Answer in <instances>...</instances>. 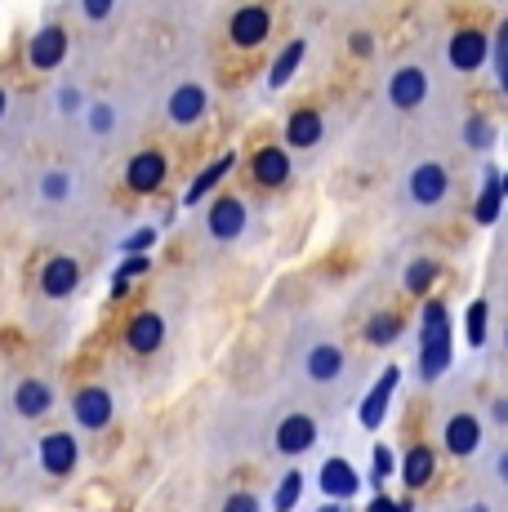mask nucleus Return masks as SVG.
Wrapping results in <instances>:
<instances>
[{"instance_id":"e433bc0d","label":"nucleus","mask_w":508,"mask_h":512,"mask_svg":"<svg viewBox=\"0 0 508 512\" xmlns=\"http://www.w3.org/2000/svg\"><path fill=\"white\" fill-rule=\"evenodd\" d=\"M76 5H81V18L90 27H103L116 14V0H76Z\"/></svg>"},{"instance_id":"37998d69","label":"nucleus","mask_w":508,"mask_h":512,"mask_svg":"<svg viewBox=\"0 0 508 512\" xmlns=\"http://www.w3.org/2000/svg\"><path fill=\"white\" fill-rule=\"evenodd\" d=\"M317 512H353V508H348V499H330V504H321Z\"/></svg>"},{"instance_id":"a211bd4d","label":"nucleus","mask_w":508,"mask_h":512,"mask_svg":"<svg viewBox=\"0 0 508 512\" xmlns=\"http://www.w3.org/2000/svg\"><path fill=\"white\" fill-rule=\"evenodd\" d=\"M9 410H14L18 419H27V423L45 419L54 410V388L45 379H18L14 392H9Z\"/></svg>"},{"instance_id":"2f4dec72","label":"nucleus","mask_w":508,"mask_h":512,"mask_svg":"<svg viewBox=\"0 0 508 512\" xmlns=\"http://www.w3.org/2000/svg\"><path fill=\"white\" fill-rule=\"evenodd\" d=\"M464 147H473V152H491L495 147V125L486 121V116H468L464 121Z\"/></svg>"},{"instance_id":"a19ab883","label":"nucleus","mask_w":508,"mask_h":512,"mask_svg":"<svg viewBox=\"0 0 508 512\" xmlns=\"http://www.w3.org/2000/svg\"><path fill=\"white\" fill-rule=\"evenodd\" d=\"M491 419L500 423V428H508V397H495L491 401Z\"/></svg>"},{"instance_id":"f704fd0d","label":"nucleus","mask_w":508,"mask_h":512,"mask_svg":"<svg viewBox=\"0 0 508 512\" xmlns=\"http://www.w3.org/2000/svg\"><path fill=\"white\" fill-rule=\"evenodd\" d=\"M143 272H148V254H130V259L121 263V268H116V281H112V299H121L125 290H130L134 285V277H143Z\"/></svg>"},{"instance_id":"aec40b11","label":"nucleus","mask_w":508,"mask_h":512,"mask_svg":"<svg viewBox=\"0 0 508 512\" xmlns=\"http://www.w3.org/2000/svg\"><path fill=\"white\" fill-rule=\"evenodd\" d=\"M281 139H286L290 152H312V147H321V139H326V121H321L317 107H295V112L286 116Z\"/></svg>"},{"instance_id":"4c0bfd02","label":"nucleus","mask_w":508,"mask_h":512,"mask_svg":"<svg viewBox=\"0 0 508 512\" xmlns=\"http://www.w3.org/2000/svg\"><path fill=\"white\" fill-rule=\"evenodd\" d=\"M263 504H259V495L254 490H232L228 499H223V508L219 512H259Z\"/></svg>"},{"instance_id":"c756f323","label":"nucleus","mask_w":508,"mask_h":512,"mask_svg":"<svg viewBox=\"0 0 508 512\" xmlns=\"http://www.w3.org/2000/svg\"><path fill=\"white\" fill-rule=\"evenodd\" d=\"M299 495H304V472L290 468L286 477L277 481V490H272V508H277V512H290V508L299 504Z\"/></svg>"},{"instance_id":"f03ea898","label":"nucleus","mask_w":508,"mask_h":512,"mask_svg":"<svg viewBox=\"0 0 508 512\" xmlns=\"http://www.w3.org/2000/svg\"><path fill=\"white\" fill-rule=\"evenodd\" d=\"M455 361L451 348V312L442 303H424L419 312V379L437 383Z\"/></svg>"},{"instance_id":"f8f14e48","label":"nucleus","mask_w":508,"mask_h":512,"mask_svg":"<svg viewBox=\"0 0 508 512\" xmlns=\"http://www.w3.org/2000/svg\"><path fill=\"white\" fill-rule=\"evenodd\" d=\"M272 36V9L259 5V0H250V5H237L228 18V41L237 49H259L268 45Z\"/></svg>"},{"instance_id":"4be33fe9","label":"nucleus","mask_w":508,"mask_h":512,"mask_svg":"<svg viewBox=\"0 0 508 512\" xmlns=\"http://www.w3.org/2000/svg\"><path fill=\"white\" fill-rule=\"evenodd\" d=\"M317 490L326 499H353L357 490H361V472L348 464L344 455H330L326 464L317 468Z\"/></svg>"},{"instance_id":"c03bdc74","label":"nucleus","mask_w":508,"mask_h":512,"mask_svg":"<svg viewBox=\"0 0 508 512\" xmlns=\"http://www.w3.org/2000/svg\"><path fill=\"white\" fill-rule=\"evenodd\" d=\"M5 116H9V90L0 85V125H5Z\"/></svg>"},{"instance_id":"7c9ffc66","label":"nucleus","mask_w":508,"mask_h":512,"mask_svg":"<svg viewBox=\"0 0 508 512\" xmlns=\"http://www.w3.org/2000/svg\"><path fill=\"white\" fill-rule=\"evenodd\" d=\"M433 281H437V263L433 259H410L406 263L402 285H406L410 294H428V290H433Z\"/></svg>"},{"instance_id":"09e8293b","label":"nucleus","mask_w":508,"mask_h":512,"mask_svg":"<svg viewBox=\"0 0 508 512\" xmlns=\"http://www.w3.org/2000/svg\"><path fill=\"white\" fill-rule=\"evenodd\" d=\"M504 192H508V170H504Z\"/></svg>"},{"instance_id":"1a4fd4ad","label":"nucleus","mask_w":508,"mask_h":512,"mask_svg":"<svg viewBox=\"0 0 508 512\" xmlns=\"http://www.w3.org/2000/svg\"><path fill=\"white\" fill-rule=\"evenodd\" d=\"M491 45L495 36H486L482 27H459V32L446 41V67L459 76H473L491 63Z\"/></svg>"},{"instance_id":"f257e3e1","label":"nucleus","mask_w":508,"mask_h":512,"mask_svg":"<svg viewBox=\"0 0 508 512\" xmlns=\"http://www.w3.org/2000/svg\"><path fill=\"white\" fill-rule=\"evenodd\" d=\"M290 361H295L299 379H304L308 388H330V383H339L348 374L344 343H339L330 330H321V326L304 330L295 343H290Z\"/></svg>"},{"instance_id":"5701e85b","label":"nucleus","mask_w":508,"mask_h":512,"mask_svg":"<svg viewBox=\"0 0 508 512\" xmlns=\"http://www.w3.org/2000/svg\"><path fill=\"white\" fill-rule=\"evenodd\" d=\"M290 170H295V165H290V147L268 143V147H259V152L250 156V179L259 187H286Z\"/></svg>"},{"instance_id":"b1692460","label":"nucleus","mask_w":508,"mask_h":512,"mask_svg":"<svg viewBox=\"0 0 508 512\" xmlns=\"http://www.w3.org/2000/svg\"><path fill=\"white\" fill-rule=\"evenodd\" d=\"M165 343V317L161 312H134V321L125 326V348L139 352V357H148V352H156Z\"/></svg>"},{"instance_id":"20e7f679","label":"nucleus","mask_w":508,"mask_h":512,"mask_svg":"<svg viewBox=\"0 0 508 512\" xmlns=\"http://www.w3.org/2000/svg\"><path fill=\"white\" fill-rule=\"evenodd\" d=\"M250 223H254V205L246 201V196L228 192V196H214L210 201L201 232L210 236L214 245H237V241H246L250 236Z\"/></svg>"},{"instance_id":"49530a36","label":"nucleus","mask_w":508,"mask_h":512,"mask_svg":"<svg viewBox=\"0 0 508 512\" xmlns=\"http://www.w3.org/2000/svg\"><path fill=\"white\" fill-rule=\"evenodd\" d=\"M0 459H5V432H0Z\"/></svg>"},{"instance_id":"0eeeda50","label":"nucleus","mask_w":508,"mask_h":512,"mask_svg":"<svg viewBox=\"0 0 508 512\" xmlns=\"http://www.w3.org/2000/svg\"><path fill=\"white\" fill-rule=\"evenodd\" d=\"M81 192H85L81 170L67 161L45 165V170L36 174V205H41V210H72V205L81 201Z\"/></svg>"},{"instance_id":"6ab92c4d","label":"nucleus","mask_w":508,"mask_h":512,"mask_svg":"<svg viewBox=\"0 0 508 512\" xmlns=\"http://www.w3.org/2000/svg\"><path fill=\"white\" fill-rule=\"evenodd\" d=\"M76 290H81V263H76L72 254H54L41 268V294L50 303H63V299H72Z\"/></svg>"},{"instance_id":"2eb2a0df","label":"nucleus","mask_w":508,"mask_h":512,"mask_svg":"<svg viewBox=\"0 0 508 512\" xmlns=\"http://www.w3.org/2000/svg\"><path fill=\"white\" fill-rule=\"evenodd\" d=\"M76 130L85 134V143L90 147H107L121 139V107H116V98H90V107H85L81 125Z\"/></svg>"},{"instance_id":"c9c22d12","label":"nucleus","mask_w":508,"mask_h":512,"mask_svg":"<svg viewBox=\"0 0 508 512\" xmlns=\"http://www.w3.org/2000/svg\"><path fill=\"white\" fill-rule=\"evenodd\" d=\"M393 472H397V455L384 446V441H379V446L370 450V477H375V486L384 490V481L393 477Z\"/></svg>"},{"instance_id":"f3484780","label":"nucleus","mask_w":508,"mask_h":512,"mask_svg":"<svg viewBox=\"0 0 508 512\" xmlns=\"http://www.w3.org/2000/svg\"><path fill=\"white\" fill-rule=\"evenodd\" d=\"M397 383H402V370L397 366H388L384 374H379L375 383H370V392L361 397V410H357V423L366 432H375L379 423H384V415H388V406H393V392H397Z\"/></svg>"},{"instance_id":"473e14b6","label":"nucleus","mask_w":508,"mask_h":512,"mask_svg":"<svg viewBox=\"0 0 508 512\" xmlns=\"http://www.w3.org/2000/svg\"><path fill=\"white\" fill-rule=\"evenodd\" d=\"M491 67H495V81H500V94L508 98V18L495 27V45H491Z\"/></svg>"},{"instance_id":"dca6fc26","label":"nucleus","mask_w":508,"mask_h":512,"mask_svg":"<svg viewBox=\"0 0 508 512\" xmlns=\"http://www.w3.org/2000/svg\"><path fill=\"white\" fill-rule=\"evenodd\" d=\"M442 446L451 459H473L477 446H482V419L473 410H455L442 428Z\"/></svg>"},{"instance_id":"58836bf2","label":"nucleus","mask_w":508,"mask_h":512,"mask_svg":"<svg viewBox=\"0 0 508 512\" xmlns=\"http://www.w3.org/2000/svg\"><path fill=\"white\" fill-rule=\"evenodd\" d=\"M152 241H156V232H152V228H139L134 236H125L121 250H125V254H148V250H152Z\"/></svg>"},{"instance_id":"79ce46f5","label":"nucleus","mask_w":508,"mask_h":512,"mask_svg":"<svg viewBox=\"0 0 508 512\" xmlns=\"http://www.w3.org/2000/svg\"><path fill=\"white\" fill-rule=\"evenodd\" d=\"M495 481H500V486L508 490V450H500V455H495Z\"/></svg>"},{"instance_id":"a18cd8bd","label":"nucleus","mask_w":508,"mask_h":512,"mask_svg":"<svg viewBox=\"0 0 508 512\" xmlns=\"http://www.w3.org/2000/svg\"><path fill=\"white\" fill-rule=\"evenodd\" d=\"M459 512H491V504H482V499H477V504H464Z\"/></svg>"},{"instance_id":"412c9836","label":"nucleus","mask_w":508,"mask_h":512,"mask_svg":"<svg viewBox=\"0 0 508 512\" xmlns=\"http://www.w3.org/2000/svg\"><path fill=\"white\" fill-rule=\"evenodd\" d=\"M81 464V446H76L72 432H45L41 437V468L50 477H72Z\"/></svg>"},{"instance_id":"ea45409f","label":"nucleus","mask_w":508,"mask_h":512,"mask_svg":"<svg viewBox=\"0 0 508 512\" xmlns=\"http://www.w3.org/2000/svg\"><path fill=\"white\" fill-rule=\"evenodd\" d=\"M366 512H410V499H388L384 490H379L375 499H370V508Z\"/></svg>"},{"instance_id":"72a5a7b5","label":"nucleus","mask_w":508,"mask_h":512,"mask_svg":"<svg viewBox=\"0 0 508 512\" xmlns=\"http://www.w3.org/2000/svg\"><path fill=\"white\" fill-rule=\"evenodd\" d=\"M486 317H491V308H486V299L468 303V317H464L468 348H482V343H486Z\"/></svg>"},{"instance_id":"c85d7f7f","label":"nucleus","mask_w":508,"mask_h":512,"mask_svg":"<svg viewBox=\"0 0 508 512\" xmlns=\"http://www.w3.org/2000/svg\"><path fill=\"white\" fill-rule=\"evenodd\" d=\"M397 334H402V317H393V312H375V317L366 321V343L370 348H384V343H393Z\"/></svg>"},{"instance_id":"4468645a","label":"nucleus","mask_w":508,"mask_h":512,"mask_svg":"<svg viewBox=\"0 0 508 512\" xmlns=\"http://www.w3.org/2000/svg\"><path fill=\"white\" fill-rule=\"evenodd\" d=\"M165 179H170V161H165V152H156V147H143V152H134L130 165H125V187H130L134 196L161 192Z\"/></svg>"},{"instance_id":"bb28decb","label":"nucleus","mask_w":508,"mask_h":512,"mask_svg":"<svg viewBox=\"0 0 508 512\" xmlns=\"http://www.w3.org/2000/svg\"><path fill=\"white\" fill-rule=\"evenodd\" d=\"M433 472H437V455L428 446H410L406 455H402V481H406V490L428 486V481H433Z\"/></svg>"},{"instance_id":"a878e982","label":"nucleus","mask_w":508,"mask_h":512,"mask_svg":"<svg viewBox=\"0 0 508 512\" xmlns=\"http://www.w3.org/2000/svg\"><path fill=\"white\" fill-rule=\"evenodd\" d=\"M304 54H308V41H304V36H295V41L281 49L277 63L268 67V90H272V94L286 90V85L295 81V72H299V63H304Z\"/></svg>"},{"instance_id":"6e6552de","label":"nucleus","mask_w":508,"mask_h":512,"mask_svg":"<svg viewBox=\"0 0 508 512\" xmlns=\"http://www.w3.org/2000/svg\"><path fill=\"white\" fill-rule=\"evenodd\" d=\"M317 437H321V428H317V419H312L308 410H286V415L272 423L268 450L272 455H281V459H299V455H308V450L317 446Z\"/></svg>"},{"instance_id":"423d86ee","label":"nucleus","mask_w":508,"mask_h":512,"mask_svg":"<svg viewBox=\"0 0 508 512\" xmlns=\"http://www.w3.org/2000/svg\"><path fill=\"white\" fill-rule=\"evenodd\" d=\"M433 98V72H428L424 63H397L393 72H388L384 81V103L393 107V112H419V107Z\"/></svg>"},{"instance_id":"ddd939ff","label":"nucleus","mask_w":508,"mask_h":512,"mask_svg":"<svg viewBox=\"0 0 508 512\" xmlns=\"http://www.w3.org/2000/svg\"><path fill=\"white\" fill-rule=\"evenodd\" d=\"M67 54H72V36H67L63 23L36 27V36L27 41V63H32V72H58V67L67 63Z\"/></svg>"},{"instance_id":"9d476101","label":"nucleus","mask_w":508,"mask_h":512,"mask_svg":"<svg viewBox=\"0 0 508 512\" xmlns=\"http://www.w3.org/2000/svg\"><path fill=\"white\" fill-rule=\"evenodd\" d=\"M85 107H90V94H85L81 81H58L50 94H45V125H50L54 134L63 130H76L85 116Z\"/></svg>"},{"instance_id":"9b49d317","label":"nucleus","mask_w":508,"mask_h":512,"mask_svg":"<svg viewBox=\"0 0 508 512\" xmlns=\"http://www.w3.org/2000/svg\"><path fill=\"white\" fill-rule=\"evenodd\" d=\"M112 419H116V401L103 383H85V388L72 397V423L81 432H107Z\"/></svg>"},{"instance_id":"7ed1b4c3","label":"nucleus","mask_w":508,"mask_h":512,"mask_svg":"<svg viewBox=\"0 0 508 512\" xmlns=\"http://www.w3.org/2000/svg\"><path fill=\"white\" fill-rule=\"evenodd\" d=\"M446 196H451V170L446 161H415L402 179V201L410 210H442Z\"/></svg>"},{"instance_id":"39448f33","label":"nucleus","mask_w":508,"mask_h":512,"mask_svg":"<svg viewBox=\"0 0 508 512\" xmlns=\"http://www.w3.org/2000/svg\"><path fill=\"white\" fill-rule=\"evenodd\" d=\"M205 116H210V85L183 76V81H174L170 90H165V98H161V121L170 125V130H197Z\"/></svg>"},{"instance_id":"de8ad7c7","label":"nucleus","mask_w":508,"mask_h":512,"mask_svg":"<svg viewBox=\"0 0 508 512\" xmlns=\"http://www.w3.org/2000/svg\"><path fill=\"white\" fill-rule=\"evenodd\" d=\"M504 352H508V326H504Z\"/></svg>"},{"instance_id":"cd10ccee","label":"nucleus","mask_w":508,"mask_h":512,"mask_svg":"<svg viewBox=\"0 0 508 512\" xmlns=\"http://www.w3.org/2000/svg\"><path fill=\"white\" fill-rule=\"evenodd\" d=\"M232 165H237V156H232V152H228V156H219L214 165H205V170L197 174V183L188 187V201H183V205H201V196H205V192H214V187L223 183V174H228Z\"/></svg>"},{"instance_id":"393cba45","label":"nucleus","mask_w":508,"mask_h":512,"mask_svg":"<svg viewBox=\"0 0 508 512\" xmlns=\"http://www.w3.org/2000/svg\"><path fill=\"white\" fill-rule=\"evenodd\" d=\"M504 201H508V192H504V174L495 170V165H486V174H482V192H477V205H473V219L482 223V228H491V223L500 219Z\"/></svg>"}]
</instances>
